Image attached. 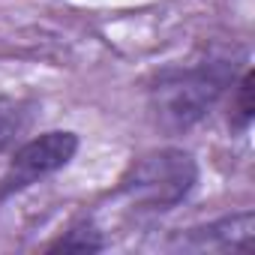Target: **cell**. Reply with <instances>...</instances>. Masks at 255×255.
Masks as SVG:
<instances>
[{
    "label": "cell",
    "instance_id": "3",
    "mask_svg": "<svg viewBox=\"0 0 255 255\" xmlns=\"http://www.w3.org/2000/svg\"><path fill=\"white\" fill-rule=\"evenodd\" d=\"M78 150H81V135L75 129H42L36 135H27L21 144L9 150L6 168L0 174V204L12 201L15 195L69 168Z\"/></svg>",
    "mask_w": 255,
    "mask_h": 255
},
{
    "label": "cell",
    "instance_id": "5",
    "mask_svg": "<svg viewBox=\"0 0 255 255\" xmlns=\"http://www.w3.org/2000/svg\"><path fill=\"white\" fill-rule=\"evenodd\" d=\"M42 117V102L33 96L0 93V156L21 144Z\"/></svg>",
    "mask_w": 255,
    "mask_h": 255
},
{
    "label": "cell",
    "instance_id": "2",
    "mask_svg": "<svg viewBox=\"0 0 255 255\" xmlns=\"http://www.w3.org/2000/svg\"><path fill=\"white\" fill-rule=\"evenodd\" d=\"M201 183V162L189 147L159 144L126 162L117 177L114 198L141 219H156L192 198Z\"/></svg>",
    "mask_w": 255,
    "mask_h": 255
},
{
    "label": "cell",
    "instance_id": "1",
    "mask_svg": "<svg viewBox=\"0 0 255 255\" xmlns=\"http://www.w3.org/2000/svg\"><path fill=\"white\" fill-rule=\"evenodd\" d=\"M237 51H207L189 63H165L144 81V108L153 129L165 138L189 135L228 96L243 69Z\"/></svg>",
    "mask_w": 255,
    "mask_h": 255
},
{
    "label": "cell",
    "instance_id": "7",
    "mask_svg": "<svg viewBox=\"0 0 255 255\" xmlns=\"http://www.w3.org/2000/svg\"><path fill=\"white\" fill-rule=\"evenodd\" d=\"M225 99H228V132L234 138H240L252 129V120H255V72H252V66L240 69V75L234 78Z\"/></svg>",
    "mask_w": 255,
    "mask_h": 255
},
{
    "label": "cell",
    "instance_id": "4",
    "mask_svg": "<svg viewBox=\"0 0 255 255\" xmlns=\"http://www.w3.org/2000/svg\"><path fill=\"white\" fill-rule=\"evenodd\" d=\"M255 246V210L240 207L207 222H195L171 231L162 240L168 252H252Z\"/></svg>",
    "mask_w": 255,
    "mask_h": 255
},
{
    "label": "cell",
    "instance_id": "6",
    "mask_svg": "<svg viewBox=\"0 0 255 255\" xmlns=\"http://www.w3.org/2000/svg\"><path fill=\"white\" fill-rule=\"evenodd\" d=\"M108 249V237L102 231V225L96 222L93 213H78L66 222V228L60 234H54L45 243L48 255H60V252H72V255H96Z\"/></svg>",
    "mask_w": 255,
    "mask_h": 255
}]
</instances>
